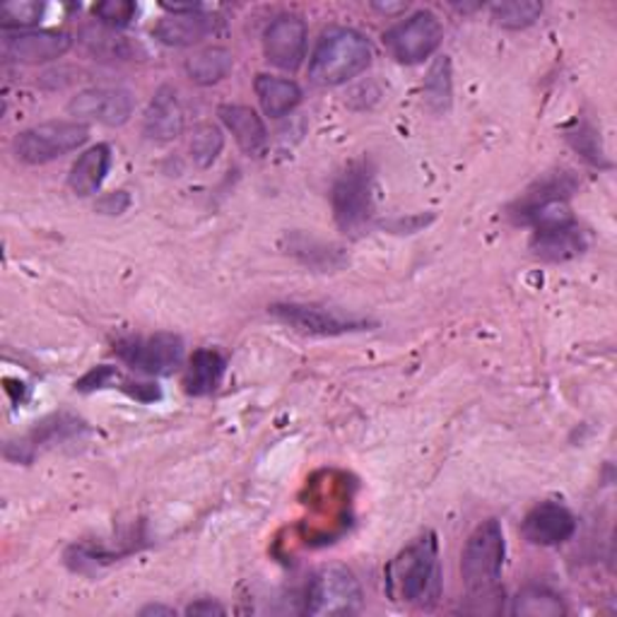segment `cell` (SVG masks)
<instances>
[{"instance_id": "cell-1", "label": "cell", "mask_w": 617, "mask_h": 617, "mask_svg": "<svg viewBox=\"0 0 617 617\" xmlns=\"http://www.w3.org/2000/svg\"><path fill=\"white\" fill-rule=\"evenodd\" d=\"M386 591L395 604L432 608L442 598V562L434 533H424L386 567Z\"/></svg>"}, {"instance_id": "cell-2", "label": "cell", "mask_w": 617, "mask_h": 617, "mask_svg": "<svg viewBox=\"0 0 617 617\" xmlns=\"http://www.w3.org/2000/svg\"><path fill=\"white\" fill-rule=\"evenodd\" d=\"M372 43L355 29L335 27L321 37L308 76L319 85H343L372 66Z\"/></svg>"}, {"instance_id": "cell-3", "label": "cell", "mask_w": 617, "mask_h": 617, "mask_svg": "<svg viewBox=\"0 0 617 617\" xmlns=\"http://www.w3.org/2000/svg\"><path fill=\"white\" fill-rule=\"evenodd\" d=\"M505 567V533L497 519L480 523L468 538L461 560L466 589L473 598H490L497 591Z\"/></svg>"}, {"instance_id": "cell-4", "label": "cell", "mask_w": 617, "mask_h": 617, "mask_svg": "<svg viewBox=\"0 0 617 617\" xmlns=\"http://www.w3.org/2000/svg\"><path fill=\"white\" fill-rule=\"evenodd\" d=\"M335 223L347 234H362L374 213V179L372 169L358 161L350 165L333 186L331 194Z\"/></svg>"}, {"instance_id": "cell-5", "label": "cell", "mask_w": 617, "mask_h": 617, "mask_svg": "<svg viewBox=\"0 0 617 617\" xmlns=\"http://www.w3.org/2000/svg\"><path fill=\"white\" fill-rule=\"evenodd\" d=\"M90 138V130L78 121H49L22 130L14 138L12 150L25 165H47L58 157L82 148Z\"/></svg>"}, {"instance_id": "cell-6", "label": "cell", "mask_w": 617, "mask_h": 617, "mask_svg": "<svg viewBox=\"0 0 617 617\" xmlns=\"http://www.w3.org/2000/svg\"><path fill=\"white\" fill-rule=\"evenodd\" d=\"M362 606V589L350 569L323 567L308 584V615H352Z\"/></svg>"}, {"instance_id": "cell-7", "label": "cell", "mask_w": 617, "mask_h": 617, "mask_svg": "<svg viewBox=\"0 0 617 617\" xmlns=\"http://www.w3.org/2000/svg\"><path fill=\"white\" fill-rule=\"evenodd\" d=\"M116 355L138 372L165 376L184 360V341L174 333H155L148 337H128L116 345Z\"/></svg>"}, {"instance_id": "cell-8", "label": "cell", "mask_w": 617, "mask_h": 617, "mask_svg": "<svg viewBox=\"0 0 617 617\" xmlns=\"http://www.w3.org/2000/svg\"><path fill=\"white\" fill-rule=\"evenodd\" d=\"M444 29L442 22L437 20V14L422 10L415 12L413 18L391 27L384 41L389 51L399 58L401 63H422L424 58H430L439 49Z\"/></svg>"}, {"instance_id": "cell-9", "label": "cell", "mask_w": 617, "mask_h": 617, "mask_svg": "<svg viewBox=\"0 0 617 617\" xmlns=\"http://www.w3.org/2000/svg\"><path fill=\"white\" fill-rule=\"evenodd\" d=\"M271 312L273 316L285 321L287 326L312 335H343L370 326V321L360 316H347L337 312V308L319 304H275Z\"/></svg>"}, {"instance_id": "cell-10", "label": "cell", "mask_w": 617, "mask_h": 617, "mask_svg": "<svg viewBox=\"0 0 617 617\" xmlns=\"http://www.w3.org/2000/svg\"><path fill=\"white\" fill-rule=\"evenodd\" d=\"M68 111L78 119L99 121L107 126H124L134 114V95L121 87H95L72 97Z\"/></svg>"}, {"instance_id": "cell-11", "label": "cell", "mask_w": 617, "mask_h": 617, "mask_svg": "<svg viewBox=\"0 0 617 617\" xmlns=\"http://www.w3.org/2000/svg\"><path fill=\"white\" fill-rule=\"evenodd\" d=\"M266 58L283 70H297L306 53V25L297 14H281L263 35Z\"/></svg>"}, {"instance_id": "cell-12", "label": "cell", "mask_w": 617, "mask_h": 617, "mask_svg": "<svg viewBox=\"0 0 617 617\" xmlns=\"http://www.w3.org/2000/svg\"><path fill=\"white\" fill-rule=\"evenodd\" d=\"M577 531V519L567 507L557 502H542L528 511L523 519V536L528 542L542 548L562 546Z\"/></svg>"}, {"instance_id": "cell-13", "label": "cell", "mask_w": 617, "mask_h": 617, "mask_svg": "<svg viewBox=\"0 0 617 617\" xmlns=\"http://www.w3.org/2000/svg\"><path fill=\"white\" fill-rule=\"evenodd\" d=\"M70 35L66 32H49V29H41V32H18V35H6L3 39V53L10 61L18 63H49L61 58L70 49Z\"/></svg>"}, {"instance_id": "cell-14", "label": "cell", "mask_w": 617, "mask_h": 617, "mask_svg": "<svg viewBox=\"0 0 617 617\" xmlns=\"http://www.w3.org/2000/svg\"><path fill=\"white\" fill-rule=\"evenodd\" d=\"M184 134V111L172 87H159L148 114H145V136L157 143H167Z\"/></svg>"}, {"instance_id": "cell-15", "label": "cell", "mask_w": 617, "mask_h": 617, "mask_svg": "<svg viewBox=\"0 0 617 617\" xmlns=\"http://www.w3.org/2000/svg\"><path fill=\"white\" fill-rule=\"evenodd\" d=\"M219 119L227 126L229 134L234 136V140L239 143V148L248 155H256L263 148H266L268 143V130L266 124H263L261 116L242 105H227L219 107Z\"/></svg>"}, {"instance_id": "cell-16", "label": "cell", "mask_w": 617, "mask_h": 617, "mask_svg": "<svg viewBox=\"0 0 617 617\" xmlns=\"http://www.w3.org/2000/svg\"><path fill=\"white\" fill-rule=\"evenodd\" d=\"M109 167H111L109 145H95V148L82 153L68 174V186L72 188V194L78 196L97 194L99 186L107 179Z\"/></svg>"}, {"instance_id": "cell-17", "label": "cell", "mask_w": 617, "mask_h": 617, "mask_svg": "<svg viewBox=\"0 0 617 617\" xmlns=\"http://www.w3.org/2000/svg\"><path fill=\"white\" fill-rule=\"evenodd\" d=\"M208 32H210V20L198 10L172 12L155 25V37L161 43H167V47H194V43L208 37Z\"/></svg>"}, {"instance_id": "cell-18", "label": "cell", "mask_w": 617, "mask_h": 617, "mask_svg": "<svg viewBox=\"0 0 617 617\" xmlns=\"http://www.w3.org/2000/svg\"><path fill=\"white\" fill-rule=\"evenodd\" d=\"M586 248L584 232L575 225L560 229H542L533 237V252L542 261H567L579 256Z\"/></svg>"}, {"instance_id": "cell-19", "label": "cell", "mask_w": 617, "mask_h": 617, "mask_svg": "<svg viewBox=\"0 0 617 617\" xmlns=\"http://www.w3.org/2000/svg\"><path fill=\"white\" fill-rule=\"evenodd\" d=\"M256 95L263 111H266L271 119H281V116L290 114L302 101V90L297 82L275 76H258Z\"/></svg>"}, {"instance_id": "cell-20", "label": "cell", "mask_w": 617, "mask_h": 617, "mask_svg": "<svg viewBox=\"0 0 617 617\" xmlns=\"http://www.w3.org/2000/svg\"><path fill=\"white\" fill-rule=\"evenodd\" d=\"M225 358L217 350H196L188 362L186 372V391L190 395H208L217 389L225 374Z\"/></svg>"}, {"instance_id": "cell-21", "label": "cell", "mask_w": 617, "mask_h": 617, "mask_svg": "<svg viewBox=\"0 0 617 617\" xmlns=\"http://www.w3.org/2000/svg\"><path fill=\"white\" fill-rule=\"evenodd\" d=\"M234 66V58L227 49H205L200 53H196L194 58H188L186 63V72L188 78L198 82V85H215L219 80H225Z\"/></svg>"}, {"instance_id": "cell-22", "label": "cell", "mask_w": 617, "mask_h": 617, "mask_svg": "<svg viewBox=\"0 0 617 617\" xmlns=\"http://www.w3.org/2000/svg\"><path fill=\"white\" fill-rule=\"evenodd\" d=\"M511 613L531 615V617H557V615H565L567 608L557 594L540 589V586H528V589H523L517 598H513Z\"/></svg>"}, {"instance_id": "cell-23", "label": "cell", "mask_w": 617, "mask_h": 617, "mask_svg": "<svg viewBox=\"0 0 617 617\" xmlns=\"http://www.w3.org/2000/svg\"><path fill=\"white\" fill-rule=\"evenodd\" d=\"M223 148H225V136L217 126L200 124L194 130V138H190V157H194V161L200 169L213 167Z\"/></svg>"}, {"instance_id": "cell-24", "label": "cell", "mask_w": 617, "mask_h": 617, "mask_svg": "<svg viewBox=\"0 0 617 617\" xmlns=\"http://www.w3.org/2000/svg\"><path fill=\"white\" fill-rule=\"evenodd\" d=\"M542 14V6L536 0H509V3H494L492 18L497 25L509 29H523L531 27Z\"/></svg>"}, {"instance_id": "cell-25", "label": "cell", "mask_w": 617, "mask_h": 617, "mask_svg": "<svg viewBox=\"0 0 617 617\" xmlns=\"http://www.w3.org/2000/svg\"><path fill=\"white\" fill-rule=\"evenodd\" d=\"M424 97H428V105L434 111H444L451 105V63L449 58L442 56L432 66L428 80H424Z\"/></svg>"}, {"instance_id": "cell-26", "label": "cell", "mask_w": 617, "mask_h": 617, "mask_svg": "<svg viewBox=\"0 0 617 617\" xmlns=\"http://www.w3.org/2000/svg\"><path fill=\"white\" fill-rule=\"evenodd\" d=\"M43 14V6L41 3H32V0H20V3H6L0 8V22H3L6 29L12 27H32L39 22V18Z\"/></svg>"}, {"instance_id": "cell-27", "label": "cell", "mask_w": 617, "mask_h": 617, "mask_svg": "<svg viewBox=\"0 0 617 617\" xmlns=\"http://www.w3.org/2000/svg\"><path fill=\"white\" fill-rule=\"evenodd\" d=\"M95 14L111 29L126 27L134 20L136 3H128V0H107V3H99L95 8Z\"/></svg>"}, {"instance_id": "cell-28", "label": "cell", "mask_w": 617, "mask_h": 617, "mask_svg": "<svg viewBox=\"0 0 617 617\" xmlns=\"http://www.w3.org/2000/svg\"><path fill=\"white\" fill-rule=\"evenodd\" d=\"M87 47H90L92 53L107 56V58H128L130 56V43L126 41V37H116L109 32H92L90 39H87Z\"/></svg>"}, {"instance_id": "cell-29", "label": "cell", "mask_w": 617, "mask_h": 617, "mask_svg": "<svg viewBox=\"0 0 617 617\" xmlns=\"http://www.w3.org/2000/svg\"><path fill=\"white\" fill-rule=\"evenodd\" d=\"M119 379V374H116L114 366H97V370H92L87 376H82L78 381V389L80 391H92V389H105L109 386L111 381Z\"/></svg>"}, {"instance_id": "cell-30", "label": "cell", "mask_w": 617, "mask_h": 617, "mask_svg": "<svg viewBox=\"0 0 617 617\" xmlns=\"http://www.w3.org/2000/svg\"><path fill=\"white\" fill-rule=\"evenodd\" d=\"M130 205V198L128 194H124V190H119V194H109L107 198H101L97 208L101 213H107V215H121L126 208Z\"/></svg>"}, {"instance_id": "cell-31", "label": "cell", "mask_w": 617, "mask_h": 617, "mask_svg": "<svg viewBox=\"0 0 617 617\" xmlns=\"http://www.w3.org/2000/svg\"><path fill=\"white\" fill-rule=\"evenodd\" d=\"M186 613H188V615H223L225 608H223V606H217V604H213V600H198V604L188 606Z\"/></svg>"}, {"instance_id": "cell-32", "label": "cell", "mask_w": 617, "mask_h": 617, "mask_svg": "<svg viewBox=\"0 0 617 617\" xmlns=\"http://www.w3.org/2000/svg\"><path fill=\"white\" fill-rule=\"evenodd\" d=\"M374 8H376V10H381V12H386V14H393V12H403V10L408 8V3H399V6H389V3L384 6V3H376Z\"/></svg>"}, {"instance_id": "cell-33", "label": "cell", "mask_w": 617, "mask_h": 617, "mask_svg": "<svg viewBox=\"0 0 617 617\" xmlns=\"http://www.w3.org/2000/svg\"><path fill=\"white\" fill-rule=\"evenodd\" d=\"M159 613H165V615H174L172 608H161V606H150V608H145L143 615H159Z\"/></svg>"}]
</instances>
